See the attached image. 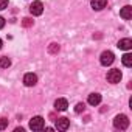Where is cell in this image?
<instances>
[{
  "instance_id": "d6986e66",
  "label": "cell",
  "mask_w": 132,
  "mask_h": 132,
  "mask_svg": "<svg viewBox=\"0 0 132 132\" xmlns=\"http://www.w3.org/2000/svg\"><path fill=\"white\" fill-rule=\"evenodd\" d=\"M8 6V0H0V10H5Z\"/></svg>"
},
{
  "instance_id": "6da1fadb",
  "label": "cell",
  "mask_w": 132,
  "mask_h": 132,
  "mask_svg": "<svg viewBox=\"0 0 132 132\" xmlns=\"http://www.w3.org/2000/svg\"><path fill=\"white\" fill-rule=\"evenodd\" d=\"M113 126L117 127V129H120V130H124V129H127V126H129V118L126 117V115H117L115 117V120H113Z\"/></svg>"
},
{
  "instance_id": "2e32d148",
  "label": "cell",
  "mask_w": 132,
  "mask_h": 132,
  "mask_svg": "<svg viewBox=\"0 0 132 132\" xmlns=\"http://www.w3.org/2000/svg\"><path fill=\"white\" fill-rule=\"evenodd\" d=\"M84 109H86V104L84 103H78L76 107H75V112L76 113H81V112H84Z\"/></svg>"
},
{
  "instance_id": "7c38bea8",
  "label": "cell",
  "mask_w": 132,
  "mask_h": 132,
  "mask_svg": "<svg viewBox=\"0 0 132 132\" xmlns=\"http://www.w3.org/2000/svg\"><path fill=\"white\" fill-rule=\"evenodd\" d=\"M120 16H121L124 20H129V19L132 17V8H130V6H124V8L120 11Z\"/></svg>"
},
{
  "instance_id": "5bb4252c",
  "label": "cell",
  "mask_w": 132,
  "mask_h": 132,
  "mask_svg": "<svg viewBox=\"0 0 132 132\" xmlns=\"http://www.w3.org/2000/svg\"><path fill=\"white\" fill-rule=\"evenodd\" d=\"M11 65V61L8 59V57H2L0 59V67H3V69H8Z\"/></svg>"
},
{
  "instance_id": "ba28073f",
  "label": "cell",
  "mask_w": 132,
  "mask_h": 132,
  "mask_svg": "<svg viewBox=\"0 0 132 132\" xmlns=\"http://www.w3.org/2000/svg\"><path fill=\"white\" fill-rule=\"evenodd\" d=\"M67 107H69V103H67V100L59 98V100H56V101H54V109H56V110H65Z\"/></svg>"
},
{
  "instance_id": "30bf717a",
  "label": "cell",
  "mask_w": 132,
  "mask_h": 132,
  "mask_svg": "<svg viewBox=\"0 0 132 132\" xmlns=\"http://www.w3.org/2000/svg\"><path fill=\"white\" fill-rule=\"evenodd\" d=\"M87 101H89L90 106H98V104L101 103V95H100V93H90Z\"/></svg>"
},
{
  "instance_id": "5b68a950",
  "label": "cell",
  "mask_w": 132,
  "mask_h": 132,
  "mask_svg": "<svg viewBox=\"0 0 132 132\" xmlns=\"http://www.w3.org/2000/svg\"><path fill=\"white\" fill-rule=\"evenodd\" d=\"M30 11H31L33 16H40V14L44 13V5H42V2H39V0L33 2L31 6H30Z\"/></svg>"
},
{
  "instance_id": "ac0fdd59",
  "label": "cell",
  "mask_w": 132,
  "mask_h": 132,
  "mask_svg": "<svg viewBox=\"0 0 132 132\" xmlns=\"http://www.w3.org/2000/svg\"><path fill=\"white\" fill-rule=\"evenodd\" d=\"M22 25L28 28V27H31V25H33V20H31L30 17H25V19H22Z\"/></svg>"
},
{
  "instance_id": "9c48e42d",
  "label": "cell",
  "mask_w": 132,
  "mask_h": 132,
  "mask_svg": "<svg viewBox=\"0 0 132 132\" xmlns=\"http://www.w3.org/2000/svg\"><path fill=\"white\" fill-rule=\"evenodd\" d=\"M92 8L93 10H96V11H101L103 8H106V5H107V0H92Z\"/></svg>"
},
{
  "instance_id": "9a60e30c",
  "label": "cell",
  "mask_w": 132,
  "mask_h": 132,
  "mask_svg": "<svg viewBox=\"0 0 132 132\" xmlns=\"http://www.w3.org/2000/svg\"><path fill=\"white\" fill-rule=\"evenodd\" d=\"M48 51H50L51 54H56V53L59 51V45H57V44H50V47H48Z\"/></svg>"
},
{
  "instance_id": "3957f363",
  "label": "cell",
  "mask_w": 132,
  "mask_h": 132,
  "mask_svg": "<svg viewBox=\"0 0 132 132\" xmlns=\"http://www.w3.org/2000/svg\"><path fill=\"white\" fill-rule=\"evenodd\" d=\"M113 59H115V56H113L112 51H103L101 53V57H100V62H101V65L107 67V65H110L113 62Z\"/></svg>"
},
{
  "instance_id": "4fadbf2b",
  "label": "cell",
  "mask_w": 132,
  "mask_h": 132,
  "mask_svg": "<svg viewBox=\"0 0 132 132\" xmlns=\"http://www.w3.org/2000/svg\"><path fill=\"white\" fill-rule=\"evenodd\" d=\"M121 61H123V64L126 65V67H130V65H132V54L130 53H126Z\"/></svg>"
},
{
  "instance_id": "44dd1931",
  "label": "cell",
  "mask_w": 132,
  "mask_h": 132,
  "mask_svg": "<svg viewBox=\"0 0 132 132\" xmlns=\"http://www.w3.org/2000/svg\"><path fill=\"white\" fill-rule=\"evenodd\" d=\"M0 48H2V39H0Z\"/></svg>"
},
{
  "instance_id": "8992f818",
  "label": "cell",
  "mask_w": 132,
  "mask_h": 132,
  "mask_svg": "<svg viewBox=\"0 0 132 132\" xmlns=\"http://www.w3.org/2000/svg\"><path fill=\"white\" fill-rule=\"evenodd\" d=\"M70 126V120L69 118H65V117H61L56 120V129L57 130H67Z\"/></svg>"
},
{
  "instance_id": "7a4b0ae2",
  "label": "cell",
  "mask_w": 132,
  "mask_h": 132,
  "mask_svg": "<svg viewBox=\"0 0 132 132\" xmlns=\"http://www.w3.org/2000/svg\"><path fill=\"white\" fill-rule=\"evenodd\" d=\"M106 78H107V81H109L110 84H117V82H120V81H121V72H120L118 69L109 70Z\"/></svg>"
},
{
  "instance_id": "277c9868",
  "label": "cell",
  "mask_w": 132,
  "mask_h": 132,
  "mask_svg": "<svg viewBox=\"0 0 132 132\" xmlns=\"http://www.w3.org/2000/svg\"><path fill=\"white\" fill-rule=\"evenodd\" d=\"M30 127H31L33 130H42V129L45 127L44 118H42V117H34V118L30 121Z\"/></svg>"
},
{
  "instance_id": "52a82bcc",
  "label": "cell",
  "mask_w": 132,
  "mask_h": 132,
  "mask_svg": "<svg viewBox=\"0 0 132 132\" xmlns=\"http://www.w3.org/2000/svg\"><path fill=\"white\" fill-rule=\"evenodd\" d=\"M36 82H37V76H36L34 73H27V75L23 76V84H25L27 87L36 86Z\"/></svg>"
},
{
  "instance_id": "ffe728a7",
  "label": "cell",
  "mask_w": 132,
  "mask_h": 132,
  "mask_svg": "<svg viewBox=\"0 0 132 132\" xmlns=\"http://www.w3.org/2000/svg\"><path fill=\"white\" fill-rule=\"evenodd\" d=\"M3 27H5V19H3V17H0V30H2Z\"/></svg>"
},
{
  "instance_id": "e0dca14e",
  "label": "cell",
  "mask_w": 132,
  "mask_h": 132,
  "mask_svg": "<svg viewBox=\"0 0 132 132\" xmlns=\"http://www.w3.org/2000/svg\"><path fill=\"white\" fill-rule=\"evenodd\" d=\"M8 127V120L6 118H0V130H3V129H6Z\"/></svg>"
},
{
  "instance_id": "8fae6325",
  "label": "cell",
  "mask_w": 132,
  "mask_h": 132,
  "mask_svg": "<svg viewBox=\"0 0 132 132\" xmlns=\"http://www.w3.org/2000/svg\"><path fill=\"white\" fill-rule=\"evenodd\" d=\"M118 48H121V50H130V48H132V40H130L129 37L121 39V40L118 42Z\"/></svg>"
}]
</instances>
